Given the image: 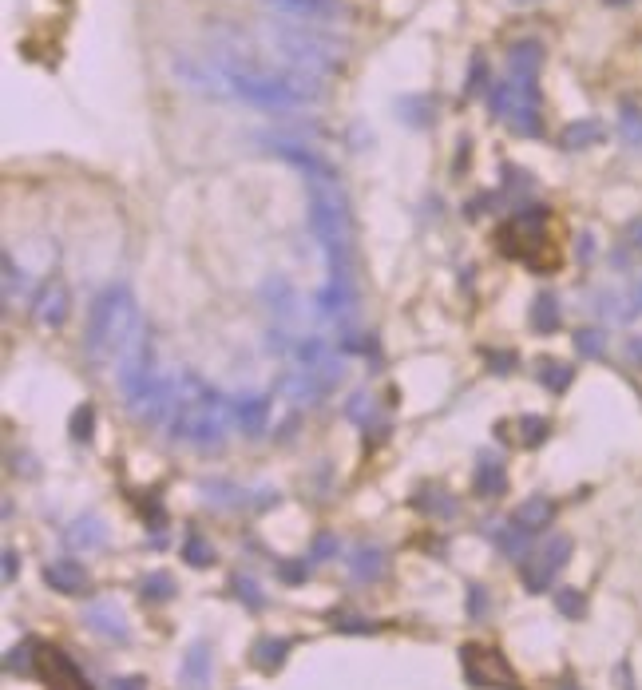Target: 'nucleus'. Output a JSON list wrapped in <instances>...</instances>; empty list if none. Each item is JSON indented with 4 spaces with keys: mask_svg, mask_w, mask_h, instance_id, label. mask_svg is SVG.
Here are the masks:
<instances>
[{
    "mask_svg": "<svg viewBox=\"0 0 642 690\" xmlns=\"http://www.w3.org/2000/svg\"><path fill=\"white\" fill-rule=\"evenodd\" d=\"M310 227L325 250L329 286L353 290V230L345 195L333 183V175H310Z\"/></svg>",
    "mask_w": 642,
    "mask_h": 690,
    "instance_id": "1",
    "label": "nucleus"
},
{
    "mask_svg": "<svg viewBox=\"0 0 642 690\" xmlns=\"http://www.w3.org/2000/svg\"><path fill=\"white\" fill-rule=\"evenodd\" d=\"M143 338L139 306L127 286H107L104 294L92 302L88 330H84V353L92 365H119L127 349Z\"/></svg>",
    "mask_w": 642,
    "mask_h": 690,
    "instance_id": "2",
    "label": "nucleus"
},
{
    "mask_svg": "<svg viewBox=\"0 0 642 690\" xmlns=\"http://www.w3.org/2000/svg\"><path fill=\"white\" fill-rule=\"evenodd\" d=\"M230 417H234V405H226L214 389H207L199 377L187 373L167 429H171L175 441L195 445L199 453H211V449H222V437H226V421Z\"/></svg>",
    "mask_w": 642,
    "mask_h": 690,
    "instance_id": "3",
    "label": "nucleus"
},
{
    "mask_svg": "<svg viewBox=\"0 0 642 690\" xmlns=\"http://www.w3.org/2000/svg\"><path fill=\"white\" fill-rule=\"evenodd\" d=\"M488 104L492 112L500 115L516 135H543V115H539V92H535V80H516L508 76L504 84H492L488 88Z\"/></svg>",
    "mask_w": 642,
    "mask_h": 690,
    "instance_id": "4",
    "label": "nucleus"
},
{
    "mask_svg": "<svg viewBox=\"0 0 642 690\" xmlns=\"http://www.w3.org/2000/svg\"><path fill=\"white\" fill-rule=\"evenodd\" d=\"M460 667H464V679L472 687H496V690H520L516 671L508 667V659L492 647H480V643H468L460 647Z\"/></svg>",
    "mask_w": 642,
    "mask_h": 690,
    "instance_id": "5",
    "label": "nucleus"
},
{
    "mask_svg": "<svg viewBox=\"0 0 642 690\" xmlns=\"http://www.w3.org/2000/svg\"><path fill=\"white\" fill-rule=\"evenodd\" d=\"M500 246H504V254H512V258H532L539 246H547V211H543V207H532V211L512 215V219L500 227Z\"/></svg>",
    "mask_w": 642,
    "mask_h": 690,
    "instance_id": "6",
    "label": "nucleus"
},
{
    "mask_svg": "<svg viewBox=\"0 0 642 690\" xmlns=\"http://www.w3.org/2000/svg\"><path fill=\"white\" fill-rule=\"evenodd\" d=\"M571 536H551L543 548H539V556H532V560H524V568H520V579H524V587L528 591H547V583L555 579V572L571 560Z\"/></svg>",
    "mask_w": 642,
    "mask_h": 690,
    "instance_id": "7",
    "label": "nucleus"
},
{
    "mask_svg": "<svg viewBox=\"0 0 642 690\" xmlns=\"http://www.w3.org/2000/svg\"><path fill=\"white\" fill-rule=\"evenodd\" d=\"M68 314H72V294H68V286H64L60 278L44 282V290L36 294V306H32L36 326H40V330H60V326L68 322Z\"/></svg>",
    "mask_w": 642,
    "mask_h": 690,
    "instance_id": "8",
    "label": "nucleus"
},
{
    "mask_svg": "<svg viewBox=\"0 0 642 690\" xmlns=\"http://www.w3.org/2000/svg\"><path fill=\"white\" fill-rule=\"evenodd\" d=\"M36 671L44 675V683L52 690H92L88 679H84V671L64 651H56V647H48V651L36 655Z\"/></svg>",
    "mask_w": 642,
    "mask_h": 690,
    "instance_id": "9",
    "label": "nucleus"
},
{
    "mask_svg": "<svg viewBox=\"0 0 642 690\" xmlns=\"http://www.w3.org/2000/svg\"><path fill=\"white\" fill-rule=\"evenodd\" d=\"M84 623L104 635V639H115V643H127V615L115 607V599H96L84 607Z\"/></svg>",
    "mask_w": 642,
    "mask_h": 690,
    "instance_id": "10",
    "label": "nucleus"
},
{
    "mask_svg": "<svg viewBox=\"0 0 642 690\" xmlns=\"http://www.w3.org/2000/svg\"><path fill=\"white\" fill-rule=\"evenodd\" d=\"M179 690H211V647L199 639L187 647L179 667Z\"/></svg>",
    "mask_w": 642,
    "mask_h": 690,
    "instance_id": "11",
    "label": "nucleus"
},
{
    "mask_svg": "<svg viewBox=\"0 0 642 690\" xmlns=\"http://www.w3.org/2000/svg\"><path fill=\"white\" fill-rule=\"evenodd\" d=\"M88 568L84 564H76V560H52L48 568H44V583L52 587V591H60V595H80L84 587H88Z\"/></svg>",
    "mask_w": 642,
    "mask_h": 690,
    "instance_id": "12",
    "label": "nucleus"
},
{
    "mask_svg": "<svg viewBox=\"0 0 642 690\" xmlns=\"http://www.w3.org/2000/svg\"><path fill=\"white\" fill-rule=\"evenodd\" d=\"M385 564H389L385 548L365 540V544H357L353 556H349V575H353L357 583H377V579L385 575Z\"/></svg>",
    "mask_w": 642,
    "mask_h": 690,
    "instance_id": "13",
    "label": "nucleus"
},
{
    "mask_svg": "<svg viewBox=\"0 0 642 690\" xmlns=\"http://www.w3.org/2000/svg\"><path fill=\"white\" fill-rule=\"evenodd\" d=\"M104 544H107V524L96 516V512L80 516V520L68 528V548H72V552H100Z\"/></svg>",
    "mask_w": 642,
    "mask_h": 690,
    "instance_id": "14",
    "label": "nucleus"
},
{
    "mask_svg": "<svg viewBox=\"0 0 642 690\" xmlns=\"http://www.w3.org/2000/svg\"><path fill=\"white\" fill-rule=\"evenodd\" d=\"M539 68H543V44L539 40H516L512 48H508V72L516 76V80H535L539 76Z\"/></svg>",
    "mask_w": 642,
    "mask_h": 690,
    "instance_id": "15",
    "label": "nucleus"
},
{
    "mask_svg": "<svg viewBox=\"0 0 642 690\" xmlns=\"http://www.w3.org/2000/svg\"><path fill=\"white\" fill-rule=\"evenodd\" d=\"M270 4L282 8V12L306 16V20H341V16H349V8L341 0H270Z\"/></svg>",
    "mask_w": 642,
    "mask_h": 690,
    "instance_id": "16",
    "label": "nucleus"
},
{
    "mask_svg": "<svg viewBox=\"0 0 642 690\" xmlns=\"http://www.w3.org/2000/svg\"><path fill=\"white\" fill-rule=\"evenodd\" d=\"M234 421L250 437L262 433L266 421H270V397H242V401H234Z\"/></svg>",
    "mask_w": 642,
    "mask_h": 690,
    "instance_id": "17",
    "label": "nucleus"
},
{
    "mask_svg": "<svg viewBox=\"0 0 642 690\" xmlns=\"http://www.w3.org/2000/svg\"><path fill=\"white\" fill-rule=\"evenodd\" d=\"M286 655H290V639H274V635L258 639V643H254V651H250L254 667H258V671H266V675H274V671L286 663Z\"/></svg>",
    "mask_w": 642,
    "mask_h": 690,
    "instance_id": "18",
    "label": "nucleus"
},
{
    "mask_svg": "<svg viewBox=\"0 0 642 690\" xmlns=\"http://www.w3.org/2000/svg\"><path fill=\"white\" fill-rule=\"evenodd\" d=\"M559 298L551 290H539L532 302V330L535 334H555L559 330Z\"/></svg>",
    "mask_w": 642,
    "mask_h": 690,
    "instance_id": "19",
    "label": "nucleus"
},
{
    "mask_svg": "<svg viewBox=\"0 0 642 690\" xmlns=\"http://www.w3.org/2000/svg\"><path fill=\"white\" fill-rule=\"evenodd\" d=\"M599 139H603V123H599V119H575V123H567L563 135H559V143H563L567 151H583V147H591V143H599Z\"/></svg>",
    "mask_w": 642,
    "mask_h": 690,
    "instance_id": "20",
    "label": "nucleus"
},
{
    "mask_svg": "<svg viewBox=\"0 0 642 690\" xmlns=\"http://www.w3.org/2000/svg\"><path fill=\"white\" fill-rule=\"evenodd\" d=\"M472 488L480 492V496H504L508 492V472H504V464L500 460H484L480 468H476V476H472Z\"/></svg>",
    "mask_w": 642,
    "mask_h": 690,
    "instance_id": "21",
    "label": "nucleus"
},
{
    "mask_svg": "<svg viewBox=\"0 0 642 690\" xmlns=\"http://www.w3.org/2000/svg\"><path fill=\"white\" fill-rule=\"evenodd\" d=\"M551 520H555V504H551L547 496H532V500L520 504V512H516V524H520L524 532H543Z\"/></svg>",
    "mask_w": 642,
    "mask_h": 690,
    "instance_id": "22",
    "label": "nucleus"
},
{
    "mask_svg": "<svg viewBox=\"0 0 642 690\" xmlns=\"http://www.w3.org/2000/svg\"><path fill=\"white\" fill-rule=\"evenodd\" d=\"M175 591L179 587H175V579L167 572H151L139 583V599L143 603H167V599H175Z\"/></svg>",
    "mask_w": 642,
    "mask_h": 690,
    "instance_id": "23",
    "label": "nucleus"
},
{
    "mask_svg": "<svg viewBox=\"0 0 642 690\" xmlns=\"http://www.w3.org/2000/svg\"><path fill=\"white\" fill-rule=\"evenodd\" d=\"M571 377H575V369H571V365L551 361V357H543V361H539V381H543V389H547V393H563V389L571 385Z\"/></svg>",
    "mask_w": 642,
    "mask_h": 690,
    "instance_id": "24",
    "label": "nucleus"
},
{
    "mask_svg": "<svg viewBox=\"0 0 642 690\" xmlns=\"http://www.w3.org/2000/svg\"><path fill=\"white\" fill-rule=\"evenodd\" d=\"M397 115H401L409 127H428V123H432V100H428V96H401V100H397Z\"/></svg>",
    "mask_w": 642,
    "mask_h": 690,
    "instance_id": "25",
    "label": "nucleus"
},
{
    "mask_svg": "<svg viewBox=\"0 0 642 690\" xmlns=\"http://www.w3.org/2000/svg\"><path fill=\"white\" fill-rule=\"evenodd\" d=\"M68 433H72V441L88 445L92 433H96V409H92V405H80V409L72 413V421H68Z\"/></svg>",
    "mask_w": 642,
    "mask_h": 690,
    "instance_id": "26",
    "label": "nucleus"
},
{
    "mask_svg": "<svg viewBox=\"0 0 642 690\" xmlns=\"http://www.w3.org/2000/svg\"><path fill=\"white\" fill-rule=\"evenodd\" d=\"M230 587H234V595H238L250 611H262V607H266V595H262V587L254 583V575H234Z\"/></svg>",
    "mask_w": 642,
    "mask_h": 690,
    "instance_id": "27",
    "label": "nucleus"
},
{
    "mask_svg": "<svg viewBox=\"0 0 642 690\" xmlns=\"http://www.w3.org/2000/svg\"><path fill=\"white\" fill-rule=\"evenodd\" d=\"M555 611H559V615H567V619H583V615H587V599H583V591H575V587H559V591H555Z\"/></svg>",
    "mask_w": 642,
    "mask_h": 690,
    "instance_id": "28",
    "label": "nucleus"
},
{
    "mask_svg": "<svg viewBox=\"0 0 642 690\" xmlns=\"http://www.w3.org/2000/svg\"><path fill=\"white\" fill-rule=\"evenodd\" d=\"M183 560H187V568H211L214 548L203 540V536H187V540H183Z\"/></svg>",
    "mask_w": 642,
    "mask_h": 690,
    "instance_id": "29",
    "label": "nucleus"
},
{
    "mask_svg": "<svg viewBox=\"0 0 642 690\" xmlns=\"http://www.w3.org/2000/svg\"><path fill=\"white\" fill-rule=\"evenodd\" d=\"M547 437H551V421L547 417H520V445L539 449Z\"/></svg>",
    "mask_w": 642,
    "mask_h": 690,
    "instance_id": "30",
    "label": "nucleus"
},
{
    "mask_svg": "<svg viewBox=\"0 0 642 690\" xmlns=\"http://www.w3.org/2000/svg\"><path fill=\"white\" fill-rule=\"evenodd\" d=\"M615 318H619V322H635V318H642V278L639 282H631V290L619 298Z\"/></svg>",
    "mask_w": 642,
    "mask_h": 690,
    "instance_id": "31",
    "label": "nucleus"
},
{
    "mask_svg": "<svg viewBox=\"0 0 642 690\" xmlns=\"http://www.w3.org/2000/svg\"><path fill=\"white\" fill-rule=\"evenodd\" d=\"M528 536H532V532H524V528L516 524V528H500V532H496L492 540H496V544H500V548H504L508 556H520V552L528 548Z\"/></svg>",
    "mask_w": 642,
    "mask_h": 690,
    "instance_id": "32",
    "label": "nucleus"
},
{
    "mask_svg": "<svg viewBox=\"0 0 642 690\" xmlns=\"http://www.w3.org/2000/svg\"><path fill=\"white\" fill-rule=\"evenodd\" d=\"M619 119H623V135L642 147V112L639 108H635V104H623V108H619Z\"/></svg>",
    "mask_w": 642,
    "mask_h": 690,
    "instance_id": "33",
    "label": "nucleus"
},
{
    "mask_svg": "<svg viewBox=\"0 0 642 690\" xmlns=\"http://www.w3.org/2000/svg\"><path fill=\"white\" fill-rule=\"evenodd\" d=\"M16 290L24 294V270L16 274V262H12V254H4V302H12V298H16Z\"/></svg>",
    "mask_w": 642,
    "mask_h": 690,
    "instance_id": "34",
    "label": "nucleus"
},
{
    "mask_svg": "<svg viewBox=\"0 0 642 690\" xmlns=\"http://www.w3.org/2000/svg\"><path fill=\"white\" fill-rule=\"evenodd\" d=\"M575 349H579L583 357H603V334H599V330H579V334H575Z\"/></svg>",
    "mask_w": 642,
    "mask_h": 690,
    "instance_id": "35",
    "label": "nucleus"
},
{
    "mask_svg": "<svg viewBox=\"0 0 642 690\" xmlns=\"http://www.w3.org/2000/svg\"><path fill=\"white\" fill-rule=\"evenodd\" d=\"M32 651H36L32 643H24V647L8 651V663H4V671H8V675H16V671H20V675H28V671H32V663H28V659H32Z\"/></svg>",
    "mask_w": 642,
    "mask_h": 690,
    "instance_id": "36",
    "label": "nucleus"
},
{
    "mask_svg": "<svg viewBox=\"0 0 642 690\" xmlns=\"http://www.w3.org/2000/svg\"><path fill=\"white\" fill-rule=\"evenodd\" d=\"M107 690H147V679L143 675H119V679H111Z\"/></svg>",
    "mask_w": 642,
    "mask_h": 690,
    "instance_id": "37",
    "label": "nucleus"
},
{
    "mask_svg": "<svg viewBox=\"0 0 642 690\" xmlns=\"http://www.w3.org/2000/svg\"><path fill=\"white\" fill-rule=\"evenodd\" d=\"M306 575H310V568L298 564V560H286V564H282V579H286V583H302Z\"/></svg>",
    "mask_w": 642,
    "mask_h": 690,
    "instance_id": "38",
    "label": "nucleus"
},
{
    "mask_svg": "<svg viewBox=\"0 0 642 690\" xmlns=\"http://www.w3.org/2000/svg\"><path fill=\"white\" fill-rule=\"evenodd\" d=\"M333 552H337V536H329V532L318 536V544H314V560H329Z\"/></svg>",
    "mask_w": 642,
    "mask_h": 690,
    "instance_id": "39",
    "label": "nucleus"
},
{
    "mask_svg": "<svg viewBox=\"0 0 642 690\" xmlns=\"http://www.w3.org/2000/svg\"><path fill=\"white\" fill-rule=\"evenodd\" d=\"M16 572H20V556H16L12 548H4V583H12Z\"/></svg>",
    "mask_w": 642,
    "mask_h": 690,
    "instance_id": "40",
    "label": "nucleus"
},
{
    "mask_svg": "<svg viewBox=\"0 0 642 690\" xmlns=\"http://www.w3.org/2000/svg\"><path fill=\"white\" fill-rule=\"evenodd\" d=\"M488 365L500 369V373H508V369L516 365V357H512V353H488Z\"/></svg>",
    "mask_w": 642,
    "mask_h": 690,
    "instance_id": "41",
    "label": "nucleus"
},
{
    "mask_svg": "<svg viewBox=\"0 0 642 690\" xmlns=\"http://www.w3.org/2000/svg\"><path fill=\"white\" fill-rule=\"evenodd\" d=\"M587 258H595V238L579 234V262H587Z\"/></svg>",
    "mask_w": 642,
    "mask_h": 690,
    "instance_id": "42",
    "label": "nucleus"
},
{
    "mask_svg": "<svg viewBox=\"0 0 642 690\" xmlns=\"http://www.w3.org/2000/svg\"><path fill=\"white\" fill-rule=\"evenodd\" d=\"M627 242H631V250H642V219H635L627 227Z\"/></svg>",
    "mask_w": 642,
    "mask_h": 690,
    "instance_id": "43",
    "label": "nucleus"
},
{
    "mask_svg": "<svg viewBox=\"0 0 642 690\" xmlns=\"http://www.w3.org/2000/svg\"><path fill=\"white\" fill-rule=\"evenodd\" d=\"M472 615H484V591L472 587Z\"/></svg>",
    "mask_w": 642,
    "mask_h": 690,
    "instance_id": "44",
    "label": "nucleus"
},
{
    "mask_svg": "<svg viewBox=\"0 0 642 690\" xmlns=\"http://www.w3.org/2000/svg\"><path fill=\"white\" fill-rule=\"evenodd\" d=\"M631 353H635V361H642V338L635 342V349H631Z\"/></svg>",
    "mask_w": 642,
    "mask_h": 690,
    "instance_id": "45",
    "label": "nucleus"
},
{
    "mask_svg": "<svg viewBox=\"0 0 642 690\" xmlns=\"http://www.w3.org/2000/svg\"><path fill=\"white\" fill-rule=\"evenodd\" d=\"M611 4H623V0H611Z\"/></svg>",
    "mask_w": 642,
    "mask_h": 690,
    "instance_id": "46",
    "label": "nucleus"
}]
</instances>
